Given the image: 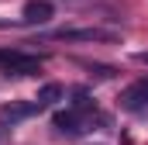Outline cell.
I'll use <instances>...</instances> for the list:
<instances>
[{"label": "cell", "mask_w": 148, "mask_h": 145, "mask_svg": "<svg viewBox=\"0 0 148 145\" xmlns=\"http://www.w3.org/2000/svg\"><path fill=\"white\" fill-rule=\"evenodd\" d=\"M62 93H66V90H62L59 83H45V86L38 90V97H35V104H38V110H41V107H52L55 100H62Z\"/></svg>", "instance_id": "7"}, {"label": "cell", "mask_w": 148, "mask_h": 145, "mask_svg": "<svg viewBox=\"0 0 148 145\" xmlns=\"http://www.w3.org/2000/svg\"><path fill=\"white\" fill-rule=\"evenodd\" d=\"M138 62H148V52H138Z\"/></svg>", "instance_id": "9"}, {"label": "cell", "mask_w": 148, "mask_h": 145, "mask_svg": "<svg viewBox=\"0 0 148 145\" xmlns=\"http://www.w3.org/2000/svg\"><path fill=\"white\" fill-rule=\"evenodd\" d=\"M52 14H55V7L48 0H28L21 10V21L24 24H45V21H52Z\"/></svg>", "instance_id": "5"}, {"label": "cell", "mask_w": 148, "mask_h": 145, "mask_svg": "<svg viewBox=\"0 0 148 145\" xmlns=\"http://www.w3.org/2000/svg\"><path fill=\"white\" fill-rule=\"evenodd\" d=\"M35 110H38V104H35V100H31V104H24V100L3 104V107H0V128H7V124L14 128V124H21L24 117H31Z\"/></svg>", "instance_id": "4"}, {"label": "cell", "mask_w": 148, "mask_h": 145, "mask_svg": "<svg viewBox=\"0 0 148 145\" xmlns=\"http://www.w3.org/2000/svg\"><path fill=\"white\" fill-rule=\"evenodd\" d=\"M52 41H117V31H103V28H62L52 31Z\"/></svg>", "instance_id": "1"}, {"label": "cell", "mask_w": 148, "mask_h": 145, "mask_svg": "<svg viewBox=\"0 0 148 145\" xmlns=\"http://www.w3.org/2000/svg\"><path fill=\"white\" fill-rule=\"evenodd\" d=\"M14 55H17V48H0V69H3V66L14 59Z\"/></svg>", "instance_id": "8"}, {"label": "cell", "mask_w": 148, "mask_h": 145, "mask_svg": "<svg viewBox=\"0 0 148 145\" xmlns=\"http://www.w3.org/2000/svg\"><path fill=\"white\" fill-rule=\"evenodd\" d=\"M86 114H90V110L69 107V110H59V114L52 117V124H55L62 135H79V131H86Z\"/></svg>", "instance_id": "2"}, {"label": "cell", "mask_w": 148, "mask_h": 145, "mask_svg": "<svg viewBox=\"0 0 148 145\" xmlns=\"http://www.w3.org/2000/svg\"><path fill=\"white\" fill-rule=\"evenodd\" d=\"M41 69V55H24V52H17L7 66H3V72L7 76H31V72Z\"/></svg>", "instance_id": "6"}, {"label": "cell", "mask_w": 148, "mask_h": 145, "mask_svg": "<svg viewBox=\"0 0 148 145\" xmlns=\"http://www.w3.org/2000/svg\"><path fill=\"white\" fill-rule=\"evenodd\" d=\"M121 107L131 110V114L148 110V76H145V79H138V83H131V86L121 93Z\"/></svg>", "instance_id": "3"}]
</instances>
